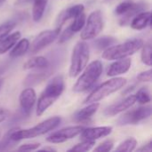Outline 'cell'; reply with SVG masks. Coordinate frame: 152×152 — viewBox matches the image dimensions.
Masks as SVG:
<instances>
[{
	"instance_id": "obj_14",
	"label": "cell",
	"mask_w": 152,
	"mask_h": 152,
	"mask_svg": "<svg viewBox=\"0 0 152 152\" xmlns=\"http://www.w3.org/2000/svg\"><path fill=\"white\" fill-rule=\"evenodd\" d=\"M85 10V6L83 4H76L73 5L64 11H62L57 17L56 20V28H61L62 25L69 20L74 19L80 13H82Z\"/></svg>"
},
{
	"instance_id": "obj_17",
	"label": "cell",
	"mask_w": 152,
	"mask_h": 152,
	"mask_svg": "<svg viewBox=\"0 0 152 152\" xmlns=\"http://www.w3.org/2000/svg\"><path fill=\"white\" fill-rule=\"evenodd\" d=\"M53 72V70L52 69H50V66H49L48 68L39 69V71H37V72L31 73L25 78L24 86H31L37 85V84L44 81L45 79H46L49 76H51V74Z\"/></svg>"
},
{
	"instance_id": "obj_27",
	"label": "cell",
	"mask_w": 152,
	"mask_h": 152,
	"mask_svg": "<svg viewBox=\"0 0 152 152\" xmlns=\"http://www.w3.org/2000/svg\"><path fill=\"white\" fill-rule=\"evenodd\" d=\"M142 61L145 64V65H148V66H151V42H148L146 43L145 45L143 44L142 45Z\"/></svg>"
},
{
	"instance_id": "obj_35",
	"label": "cell",
	"mask_w": 152,
	"mask_h": 152,
	"mask_svg": "<svg viewBox=\"0 0 152 152\" xmlns=\"http://www.w3.org/2000/svg\"><path fill=\"white\" fill-rule=\"evenodd\" d=\"M151 69L143 71L137 76V79L142 82H151Z\"/></svg>"
},
{
	"instance_id": "obj_41",
	"label": "cell",
	"mask_w": 152,
	"mask_h": 152,
	"mask_svg": "<svg viewBox=\"0 0 152 152\" xmlns=\"http://www.w3.org/2000/svg\"><path fill=\"white\" fill-rule=\"evenodd\" d=\"M2 85H3V80L0 78V88H1V86H2Z\"/></svg>"
},
{
	"instance_id": "obj_24",
	"label": "cell",
	"mask_w": 152,
	"mask_h": 152,
	"mask_svg": "<svg viewBox=\"0 0 152 152\" xmlns=\"http://www.w3.org/2000/svg\"><path fill=\"white\" fill-rule=\"evenodd\" d=\"M117 43V38L113 37H102L94 40V45L98 50H105L108 47L115 45Z\"/></svg>"
},
{
	"instance_id": "obj_20",
	"label": "cell",
	"mask_w": 152,
	"mask_h": 152,
	"mask_svg": "<svg viewBox=\"0 0 152 152\" xmlns=\"http://www.w3.org/2000/svg\"><path fill=\"white\" fill-rule=\"evenodd\" d=\"M20 38V32L16 31L0 38V54L8 52Z\"/></svg>"
},
{
	"instance_id": "obj_6",
	"label": "cell",
	"mask_w": 152,
	"mask_h": 152,
	"mask_svg": "<svg viewBox=\"0 0 152 152\" xmlns=\"http://www.w3.org/2000/svg\"><path fill=\"white\" fill-rule=\"evenodd\" d=\"M89 57L90 53L88 45L84 40L77 43L71 54V61L69 71L70 77H77L81 71L84 70L88 63Z\"/></svg>"
},
{
	"instance_id": "obj_16",
	"label": "cell",
	"mask_w": 152,
	"mask_h": 152,
	"mask_svg": "<svg viewBox=\"0 0 152 152\" xmlns=\"http://www.w3.org/2000/svg\"><path fill=\"white\" fill-rule=\"evenodd\" d=\"M100 107V104L98 102H93L90 103L87 107L78 110L73 117V120L77 123H87L92 117L96 113Z\"/></svg>"
},
{
	"instance_id": "obj_1",
	"label": "cell",
	"mask_w": 152,
	"mask_h": 152,
	"mask_svg": "<svg viewBox=\"0 0 152 152\" xmlns=\"http://www.w3.org/2000/svg\"><path fill=\"white\" fill-rule=\"evenodd\" d=\"M63 90L64 80L62 76H56L50 80L38 99L37 105V115H43L45 111L61 95Z\"/></svg>"
},
{
	"instance_id": "obj_2",
	"label": "cell",
	"mask_w": 152,
	"mask_h": 152,
	"mask_svg": "<svg viewBox=\"0 0 152 152\" xmlns=\"http://www.w3.org/2000/svg\"><path fill=\"white\" fill-rule=\"evenodd\" d=\"M61 121V118L60 117H53L51 118H48L39 123L36 126L29 128V129L20 130L17 128L15 131H13L11 134V139L14 142H18L20 140L31 139V138H35V137L45 134L46 133L55 129L60 125Z\"/></svg>"
},
{
	"instance_id": "obj_36",
	"label": "cell",
	"mask_w": 152,
	"mask_h": 152,
	"mask_svg": "<svg viewBox=\"0 0 152 152\" xmlns=\"http://www.w3.org/2000/svg\"><path fill=\"white\" fill-rule=\"evenodd\" d=\"M138 151H144V152H151L152 151V142L150 141L147 144H145L144 146L141 147L140 149H138Z\"/></svg>"
},
{
	"instance_id": "obj_19",
	"label": "cell",
	"mask_w": 152,
	"mask_h": 152,
	"mask_svg": "<svg viewBox=\"0 0 152 152\" xmlns=\"http://www.w3.org/2000/svg\"><path fill=\"white\" fill-rule=\"evenodd\" d=\"M149 7V5L146 3L143 2H140V3H134V6L126 13H124L123 15H121V19L119 20V24L121 26L126 25L127 23L130 22V20L132 18H134L136 14H138L141 12L145 11L147 8Z\"/></svg>"
},
{
	"instance_id": "obj_7",
	"label": "cell",
	"mask_w": 152,
	"mask_h": 152,
	"mask_svg": "<svg viewBox=\"0 0 152 152\" xmlns=\"http://www.w3.org/2000/svg\"><path fill=\"white\" fill-rule=\"evenodd\" d=\"M103 29L102 14L100 10L94 11L88 16L86 23L81 32L80 37L82 40H90L95 38Z\"/></svg>"
},
{
	"instance_id": "obj_8",
	"label": "cell",
	"mask_w": 152,
	"mask_h": 152,
	"mask_svg": "<svg viewBox=\"0 0 152 152\" xmlns=\"http://www.w3.org/2000/svg\"><path fill=\"white\" fill-rule=\"evenodd\" d=\"M151 107L144 106L131 110L123 114L117 121L118 126L136 125L139 122L148 118L151 115Z\"/></svg>"
},
{
	"instance_id": "obj_38",
	"label": "cell",
	"mask_w": 152,
	"mask_h": 152,
	"mask_svg": "<svg viewBox=\"0 0 152 152\" xmlns=\"http://www.w3.org/2000/svg\"><path fill=\"white\" fill-rule=\"evenodd\" d=\"M34 0H16L15 2V5H24V4H27L30 2H32Z\"/></svg>"
},
{
	"instance_id": "obj_18",
	"label": "cell",
	"mask_w": 152,
	"mask_h": 152,
	"mask_svg": "<svg viewBox=\"0 0 152 152\" xmlns=\"http://www.w3.org/2000/svg\"><path fill=\"white\" fill-rule=\"evenodd\" d=\"M151 12H141L138 14H136L133 20L131 21V27L134 29L136 30H142L147 28L151 25Z\"/></svg>"
},
{
	"instance_id": "obj_22",
	"label": "cell",
	"mask_w": 152,
	"mask_h": 152,
	"mask_svg": "<svg viewBox=\"0 0 152 152\" xmlns=\"http://www.w3.org/2000/svg\"><path fill=\"white\" fill-rule=\"evenodd\" d=\"M28 47H29V41L27 38H22L12 46V49L11 50L9 56L11 58L20 57L28 51Z\"/></svg>"
},
{
	"instance_id": "obj_15",
	"label": "cell",
	"mask_w": 152,
	"mask_h": 152,
	"mask_svg": "<svg viewBox=\"0 0 152 152\" xmlns=\"http://www.w3.org/2000/svg\"><path fill=\"white\" fill-rule=\"evenodd\" d=\"M131 64L132 61L129 58L119 59V61H116L115 62L110 65L107 70V76L116 77L121 74H125L130 69Z\"/></svg>"
},
{
	"instance_id": "obj_4",
	"label": "cell",
	"mask_w": 152,
	"mask_h": 152,
	"mask_svg": "<svg viewBox=\"0 0 152 152\" xmlns=\"http://www.w3.org/2000/svg\"><path fill=\"white\" fill-rule=\"evenodd\" d=\"M83 74L78 77L77 81L73 86V91L76 93H84L88 91L101 77L103 66L102 61H94L84 69Z\"/></svg>"
},
{
	"instance_id": "obj_26",
	"label": "cell",
	"mask_w": 152,
	"mask_h": 152,
	"mask_svg": "<svg viewBox=\"0 0 152 152\" xmlns=\"http://www.w3.org/2000/svg\"><path fill=\"white\" fill-rule=\"evenodd\" d=\"M137 145V142L134 138H129L123 142H121L118 147L116 149V151L120 152H131L135 150V147Z\"/></svg>"
},
{
	"instance_id": "obj_31",
	"label": "cell",
	"mask_w": 152,
	"mask_h": 152,
	"mask_svg": "<svg viewBox=\"0 0 152 152\" xmlns=\"http://www.w3.org/2000/svg\"><path fill=\"white\" fill-rule=\"evenodd\" d=\"M15 25H16L15 20H9L8 22L2 24L0 26V38L8 35L10 33V31H12Z\"/></svg>"
},
{
	"instance_id": "obj_29",
	"label": "cell",
	"mask_w": 152,
	"mask_h": 152,
	"mask_svg": "<svg viewBox=\"0 0 152 152\" xmlns=\"http://www.w3.org/2000/svg\"><path fill=\"white\" fill-rule=\"evenodd\" d=\"M95 145V141H83V142L78 143L69 150V151H88Z\"/></svg>"
},
{
	"instance_id": "obj_23",
	"label": "cell",
	"mask_w": 152,
	"mask_h": 152,
	"mask_svg": "<svg viewBox=\"0 0 152 152\" xmlns=\"http://www.w3.org/2000/svg\"><path fill=\"white\" fill-rule=\"evenodd\" d=\"M34 4L32 8V19L34 21H39L45 12L48 0H34Z\"/></svg>"
},
{
	"instance_id": "obj_9",
	"label": "cell",
	"mask_w": 152,
	"mask_h": 152,
	"mask_svg": "<svg viewBox=\"0 0 152 152\" xmlns=\"http://www.w3.org/2000/svg\"><path fill=\"white\" fill-rule=\"evenodd\" d=\"M61 28H56L55 29L52 30H45L38 34V36L36 37V38L33 40L31 45L29 44L28 52L31 54H35L46 46H48L50 44H52L60 35Z\"/></svg>"
},
{
	"instance_id": "obj_3",
	"label": "cell",
	"mask_w": 152,
	"mask_h": 152,
	"mask_svg": "<svg viewBox=\"0 0 152 152\" xmlns=\"http://www.w3.org/2000/svg\"><path fill=\"white\" fill-rule=\"evenodd\" d=\"M143 44V40L142 39L128 40L122 44L108 47L103 51L102 56L104 60L107 61H116L126 58L139 51L142 47Z\"/></svg>"
},
{
	"instance_id": "obj_33",
	"label": "cell",
	"mask_w": 152,
	"mask_h": 152,
	"mask_svg": "<svg viewBox=\"0 0 152 152\" xmlns=\"http://www.w3.org/2000/svg\"><path fill=\"white\" fill-rule=\"evenodd\" d=\"M40 147V143L34 142V143H26L22 144L18 148L19 151H35Z\"/></svg>"
},
{
	"instance_id": "obj_34",
	"label": "cell",
	"mask_w": 152,
	"mask_h": 152,
	"mask_svg": "<svg viewBox=\"0 0 152 152\" xmlns=\"http://www.w3.org/2000/svg\"><path fill=\"white\" fill-rule=\"evenodd\" d=\"M74 35V33L69 28V27L61 34V36H60V37H59V41H58V43L59 44H62V43H64V42H66V41H68L69 38H71V37Z\"/></svg>"
},
{
	"instance_id": "obj_25",
	"label": "cell",
	"mask_w": 152,
	"mask_h": 152,
	"mask_svg": "<svg viewBox=\"0 0 152 152\" xmlns=\"http://www.w3.org/2000/svg\"><path fill=\"white\" fill-rule=\"evenodd\" d=\"M86 14H85L84 12L80 13L79 15H77V17L74 18V20H73V22L69 26V28L74 34H76L77 32L80 31V30L84 28L85 23H86Z\"/></svg>"
},
{
	"instance_id": "obj_40",
	"label": "cell",
	"mask_w": 152,
	"mask_h": 152,
	"mask_svg": "<svg viewBox=\"0 0 152 152\" xmlns=\"http://www.w3.org/2000/svg\"><path fill=\"white\" fill-rule=\"evenodd\" d=\"M4 2H5V0H0V5H1V4H3Z\"/></svg>"
},
{
	"instance_id": "obj_39",
	"label": "cell",
	"mask_w": 152,
	"mask_h": 152,
	"mask_svg": "<svg viewBox=\"0 0 152 152\" xmlns=\"http://www.w3.org/2000/svg\"><path fill=\"white\" fill-rule=\"evenodd\" d=\"M40 151H56V150L52 147H45V148L41 149Z\"/></svg>"
},
{
	"instance_id": "obj_32",
	"label": "cell",
	"mask_w": 152,
	"mask_h": 152,
	"mask_svg": "<svg viewBox=\"0 0 152 152\" xmlns=\"http://www.w3.org/2000/svg\"><path fill=\"white\" fill-rule=\"evenodd\" d=\"M114 146V142L112 140H106L103 142H102L98 147L94 149V151L96 152H108L112 151Z\"/></svg>"
},
{
	"instance_id": "obj_12",
	"label": "cell",
	"mask_w": 152,
	"mask_h": 152,
	"mask_svg": "<svg viewBox=\"0 0 152 152\" xmlns=\"http://www.w3.org/2000/svg\"><path fill=\"white\" fill-rule=\"evenodd\" d=\"M37 101V95L35 90L31 87L24 89L20 94V104L21 110L27 115L29 116L33 106Z\"/></svg>"
},
{
	"instance_id": "obj_13",
	"label": "cell",
	"mask_w": 152,
	"mask_h": 152,
	"mask_svg": "<svg viewBox=\"0 0 152 152\" xmlns=\"http://www.w3.org/2000/svg\"><path fill=\"white\" fill-rule=\"evenodd\" d=\"M136 102V99H135V95H129L128 97H126L125 100L121 101L118 103H115L110 107H108L105 110H104V115L106 117H113L116 116L126 110H128L129 108H131L134 103Z\"/></svg>"
},
{
	"instance_id": "obj_28",
	"label": "cell",
	"mask_w": 152,
	"mask_h": 152,
	"mask_svg": "<svg viewBox=\"0 0 152 152\" xmlns=\"http://www.w3.org/2000/svg\"><path fill=\"white\" fill-rule=\"evenodd\" d=\"M136 102L140 104H146L151 102V94L148 87H142L135 94Z\"/></svg>"
},
{
	"instance_id": "obj_30",
	"label": "cell",
	"mask_w": 152,
	"mask_h": 152,
	"mask_svg": "<svg viewBox=\"0 0 152 152\" xmlns=\"http://www.w3.org/2000/svg\"><path fill=\"white\" fill-rule=\"evenodd\" d=\"M134 4V2L133 0H126L122 3H120L115 9V13L117 15H123L126 12H128Z\"/></svg>"
},
{
	"instance_id": "obj_5",
	"label": "cell",
	"mask_w": 152,
	"mask_h": 152,
	"mask_svg": "<svg viewBox=\"0 0 152 152\" xmlns=\"http://www.w3.org/2000/svg\"><path fill=\"white\" fill-rule=\"evenodd\" d=\"M126 84V79L124 77H114L111 78L98 87H96L84 101L83 103L88 104L93 102H98L99 101L103 100L104 98L108 97L111 94L117 92L118 90L123 88Z\"/></svg>"
},
{
	"instance_id": "obj_10",
	"label": "cell",
	"mask_w": 152,
	"mask_h": 152,
	"mask_svg": "<svg viewBox=\"0 0 152 152\" xmlns=\"http://www.w3.org/2000/svg\"><path fill=\"white\" fill-rule=\"evenodd\" d=\"M85 129V126H69L62 128L55 133H53L50 134L46 141L51 143H61L65 142L68 140H70L78 134H81V132Z\"/></svg>"
},
{
	"instance_id": "obj_11",
	"label": "cell",
	"mask_w": 152,
	"mask_h": 152,
	"mask_svg": "<svg viewBox=\"0 0 152 152\" xmlns=\"http://www.w3.org/2000/svg\"><path fill=\"white\" fill-rule=\"evenodd\" d=\"M112 132L111 126H99L85 128L81 134L80 138L82 141H95L110 134Z\"/></svg>"
},
{
	"instance_id": "obj_37",
	"label": "cell",
	"mask_w": 152,
	"mask_h": 152,
	"mask_svg": "<svg viewBox=\"0 0 152 152\" xmlns=\"http://www.w3.org/2000/svg\"><path fill=\"white\" fill-rule=\"evenodd\" d=\"M8 115H9V112L6 110L0 108V123L4 121L6 119V118L8 117Z\"/></svg>"
},
{
	"instance_id": "obj_21",
	"label": "cell",
	"mask_w": 152,
	"mask_h": 152,
	"mask_svg": "<svg viewBox=\"0 0 152 152\" xmlns=\"http://www.w3.org/2000/svg\"><path fill=\"white\" fill-rule=\"evenodd\" d=\"M49 66H50L49 61L45 57L37 56V57H33L28 60L23 65V69H41L48 68Z\"/></svg>"
}]
</instances>
